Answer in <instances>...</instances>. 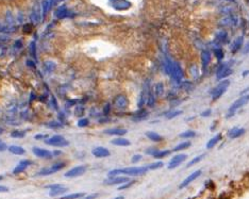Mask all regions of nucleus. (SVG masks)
I'll return each instance as SVG.
<instances>
[{"mask_svg":"<svg viewBox=\"0 0 249 199\" xmlns=\"http://www.w3.org/2000/svg\"><path fill=\"white\" fill-rule=\"evenodd\" d=\"M148 166H140V167H127V168L123 169H113V171H109L108 176L109 177H115L119 176V175H128V176H141L147 172Z\"/></svg>","mask_w":249,"mask_h":199,"instance_id":"1","label":"nucleus"},{"mask_svg":"<svg viewBox=\"0 0 249 199\" xmlns=\"http://www.w3.org/2000/svg\"><path fill=\"white\" fill-rule=\"evenodd\" d=\"M249 102V95H245V96H241V97L238 98V100H235V101L233 102V104H231V107L229 108L228 110V113H227V118H229V117H232L234 114H235V112L238 111L239 108L244 107L245 104H247Z\"/></svg>","mask_w":249,"mask_h":199,"instance_id":"2","label":"nucleus"},{"mask_svg":"<svg viewBox=\"0 0 249 199\" xmlns=\"http://www.w3.org/2000/svg\"><path fill=\"white\" fill-rule=\"evenodd\" d=\"M229 85H230V81L228 80V79H222L218 84L213 88V91H212V99L215 101V100H217L219 97H222V95L226 92Z\"/></svg>","mask_w":249,"mask_h":199,"instance_id":"3","label":"nucleus"},{"mask_svg":"<svg viewBox=\"0 0 249 199\" xmlns=\"http://www.w3.org/2000/svg\"><path fill=\"white\" fill-rule=\"evenodd\" d=\"M47 145L53 146V147H66L69 145V142L62 135H53L51 138L45 140Z\"/></svg>","mask_w":249,"mask_h":199,"instance_id":"4","label":"nucleus"},{"mask_svg":"<svg viewBox=\"0 0 249 199\" xmlns=\"http://www.w3.org/2000/svg\"><path fill=\"white\" fill-rule=\"evenodd\" d=\"M65 163L64 162H57L56 164H53L52 166H50L49 168H44L42 171H40L37 172V176H48V175L54 174V172H57L59 171H61L62 168L65 167Z\"/></svg>","mask_w":249,"mask_h":199,"instance_id":"5","label":"nucleus"},{"mask_svg":"<svg viewBox=\"0 0 249 199\" xmlns=\"http://www.w3.org/2000/svg\"><path fill=\"white\" fill-rule=\"evenodd\" d=\"M232 73H233V70H232V68H230L229 63L226 62V63H222L218 66V68H217V70H216V77L219 80H222V79H225L226 77L231 75Z\"/></svg>","mask_w":249,"mask_h":199,"instance_id":"6","label":"nucleus"},{"mask_svg":"<svg viewBox=\"0 0 249 199\" xmlns=\"http://www.w3.org/2000/svg\"><path fill=\"white\" fill-rule=\"evenodd\" d=\"M85 171H86V166H84V165H79V166H76L74 168L69 169L68 171H66L64 176L66 178H77V177L82 176Z\"/></svg>","mask_w":249,"mask_h":199,"instance_id":"7","label":"nucleus"},{"mask_svg":"<svg viewBox=\"0 0 249 199\" xmlns=\"http://www.w3.org/2000/svg\"><path fill=\"white\" fill-rule=\"evenodd\" d=\"M171 78L174 79V81H176L177 83H179L183 78V71H182L181 66L179 65V63L177 62H172V69H171Z\"/></svg>","mask_w":249,"mask_h":199,"instance_id":"8","label":"nucleus"},{"mask_svg":"<svg viewBox=\"0 0 249 199\" xmlns=\"http://www.w3.org/2000/svg\"><path fill=\"white\" fill-rule=\"evenodd\" d=\"M47 188H49V196L50 197H57V196L63 195L67 192V188H64L61 184H53V185H48L46 186Z\"/></svg>","mask_w":249,"mask_h":199,"instance_id":"9","label":"nucleus"},{"mask_svg":"<svg viewBox=\"0 0 249 199\" xmlns=\"http://www.w3.org/2000/svg\"><path fill=\"white\" fill-rule=\"evenodd\" d=\"M128 99L124 95H118L115 97L114 101H113V105L114 108L118 110H124L127 107H128Z\"/></svg>","mask_w":249,"mask_h":199,"instance_id":"10","label":"nucleus"},{"mask_svg":"<svg viewBox=\"0 0 249 199\" xmlns=\"http://www.w3.org/2000/svg\"><path fill=\"white\" fill-rule=\"evenodd\" d=\"M186 158H188V155H184V153H180V155H175V157L171 160V162H169L168 169H174V168H176V167H178L182 162L185 161Z\"/></svg>","mask_w":249,"mask_h":199,"instance_id":"11","label":"nucleus"},{"mask_svg":"<svg viewBox=\"0 0 249 199\" xmlns=\"http://www.w3.org/2000/svg\"><path fill=\"white\" fill-rule=\"evenodd\" d=\"M111 4L114 9L118 10V11H124L131 8V3L128 0H110Z\"/></svg>","mask_w":249,"mask_h":199,"instance_id":"12","label":"nucleus"},{"mask_svg":"<svg viewBox=\"0 0 249 199\" xmlns=\"http://www.w3.org/2000/svg\"><path fill=\"white\" fill-rule=\"evenodd\" d=\"M32 151L36 157L42 158V159H51L52 155H53V152L49 151V150H47V149H44V148L33 147Z\"/></svg>","mask_w":249,"mask_h":199,"instance_id":"13","label":"nucleus"},{"mask_svg":"<svg viewBox=\"0 0 249 199\" xmlns=\"http://www.w3.org/2000/svg\"><path fill=\"white\" fill-rule=\"evenodd\" d=\"M128 181L129 178H127V177L115 176V177H109V179H107L104 181V184H107V185H116V184H124Z\"/></svg>","mask_w":249,"mask_h":199,"instance_id":"14","label":"nucleus"},{"mask_svg":"<svg viewBox=\"0 0 249 199\" xmlns=\"http://www.w3.org/2000/svg\"><path fill=\"white\" fill-rule=\"evenodd\" d=\"M201 175V171H194L193 174H191L190 176L188 177V178H185L183 180V182L179 185V188H186V186L188 185L190 183H192L195 179H197L198 177H199Z\"/></svg>","mask_w":249,"mask_h":199,"instance_id":"15","label":"nucleus"},{"mask_svg":"<svg viewBox=\"0 0 249 199\" xmlns=\"http://www.w3.org/2000/svg\"><path fill=\"white\" fill-rule=\"evenodd\" d=\"M92 153L96 158H107L110 157V155H111L110 150L104 147H96L92 150Z\"/></svg>","mask_w":249,"mask_h":199,"instance_id":"16","label":"nucleus"},{"mask_svg":"<svg viewBox=\"0 0 249 199\" xmlns=\"http://www.w3.org/2000/svg\"><path fill=\"white\" fill-rule=\"evenodd\" d=\"M31 164H32V162L29 161V160H23V161L19 162V164L15 167V168H14L13 174L14 175L20 174V172H23V171H26V169H27Z\"/></svg>","mask_w":249,"mask_h":199,"instance_id":"17","label":"nucleus"},{"mask_svg":"<svg viewBox=\"0 0 249 199\" xmlns=\"http://www.w3.org/2000/svg\"><path fill=\"white\" fill-rule=\"evenodd\" d=\"M211 62V53L209 50H202L201 52V63H202V68L203 70H205L208 66H209Z\"/></svg>","mask_w":249,"mask_h":199,"instance_id":"18","label":"nucleus"},{"mask_svg":"<svg viewBox=\"0 0 249 199\" xmlns=\"http://www.w3.org/2000/svg\"><path fill=\"white\" fill-rule=\"evenodd\" d=\"M128 131L126 129L123 128H111V129H107L104 130V133L108 134V135H118V136H123L124 134H127Z\"/></svg>","mask_w":249,"mask_h":199,"instance_id":"19","label":"nucleus"},{"mask_svg":"<svg viewBox=\"0 0 249 199\" xmlns=\"http://www.w3.org/2000/svg\"><path fill=\"white\" fill-rule=\"evenodd\" d=\"M243 43H244V38L243 36H238V38H235V40L232 42V45H231V51L233 52V53H235V52H238L239 49L242 48L243 46Z\"/></svg>","mask_w":249,"mask_h":199,"instance_id":"20","label":"nucleus"},{"mask_svg":"<svg viewBox=\"0 0 249 199\" xmlns=\"http://www.w3.org/2000/svg\"><path fill=\"white\" fill-rule=\"evenodd\" d=\"M56 16L57 18H61V19L66 18V17H69V16H70V12L67 10L65 6H62L56 11Z\"/></svg>","mask_w":249,"mask_h":199,"instance_id":"21","label":"nucleus"},{"mask_svg":"<svg viewBox=\"0 0 249 199\" xmlns=\"http://www.w3.org/2000/svg\"><path fill=\"white\" fill-rule=\"evenodd\" d=\"M244 133H245V129L244 128H233L232 130L229 131L228 136L230 138H239L241 135H243Z\"/></svg>","mask_w":249,"mask_h":199,"instance_id":"22","label":"nucleus"},{"mask_svg":"<svg viewBox=\"0 0 249 199\" xmlns=\"http://www.w3.org/2000/svg\"><path fill=\"white\" fill-rule=\"evenodd\" d=\"M111 143L113 144L115 146H123V147H126V146H129L131 144V142L129 140H127V138H114V140L111 141Z\"/></svg>","mask_w":249,"mask_h":199,"instance_id":"23","label":"nucleus"},{"mask_svg":"<svg viewBox=\"0 0 249 199\" xmlns=\"http://www.w3.org/2000/svg\"><path fill=\"white\" fill-rule=\"evenodd\" d=\"M53 6L54 0H44V2H43V16H46Z\"/></svg>","mask_w":249,"mask_h":199,"instance_id":"24","label":"nucleus"},{"mask_svg":"<svg viewBox=\"0 0 249 199\" xmlns=\"http://www.w3.org/2000/svg\"><path fill=\"white\" fill-rule=\"evenodd\" d=\"M30 18L34 23H38L40 21L42 18H40V11L38 6H35V8L33 9L32 13H31V15H30Z\"/></svg>","mask_w":249,"mask_h":199,"instance_id":"25","label":"nucleus"},{"mask_svg":"<svg viewBox=\"0 0 249 199\" xmlns=\"http://www.w3.org/2000/svg\"><path fill=\"white\" fill-rule=\"evenodd\" d=\"M9 151L11 153H13V155H23L26 153V150L23 149V147H20V146H16V145L10 146Z\"/></svg>","mask_w":249,"mask_h":199,"instance_id":"26","label":"nucleus"},{"mask_svg":"<svg viewBox=\"0 0 249 199\" xmlns=\"http://www.w3.org/2000/svg\"><path fill=\"white\" fill-rule=\"evenodd\" d=\"M146 136L149 140L153 141V142H161V141H163V136L157 132H153V131H147L146 132Z\"/></svg>","mask_w":249,"mask_h":199,"instance_id":"27","label":"nucleus"},{"mask_svg":"<svg viewBox=\"0 0 249 199\" xmlns=\"http://www.w3.org/2000/svg\"><path fill=\"white\" fill-rule=\"evenodd\" d=\"M220 138H222V135H220V134H217V135H215L213 138H211L209 142L207 143V149H212V148L219 142Z\"/></svg>","mask_w":249,"mask_h":199,"instance_id":"28","label":"nucleus"},{"mask_svg":"<svg viewBox=\"0 0 249 199\" xmlns=\"http://www.w3.org/2000/svg\"><path fill=\"white\" fill-rule=\"evenodd\" d=\"M228 40V35H227L226 31H218L216 33V42L218 43H225Z\"/></svg>","mask_w":249,"mask_h":199,"instance_id":"29","label":"nucleus"},{"mask_svg":"<svg viewBox=\"0 0 249 199\" xmlns=\"http://www.w3.org/2000/svg\"><path fill=\"white\" fill-rule=\"evenodd\" d=\"M213 52H214V54H215V57H216L217 60H219L220 61V60L224 59V57H225L224 50H222L219 46H216V47L213 48Z\"/></svg>","mask_w":249,"mask_h":199,"instance_id":"30","label":"nucleus"},{"mask_svg":"<svg viewBox=\"0 0 249 199\" xmlns=\"http://www.w3.org/2000/svg\"><path fill=\"white\" fill-rule=\"evenodd\" d=\"M171 152V150H158L152 157L155 158V159H161V158H164V157H166V155H168Z\"/></svg>","mask_w":249,"mask_h":199,"instance_id":"31","label":"nucleus"},{"mask_svg":"<svg viewBox=\"0 0 249 199\" xmlns=\"http://www.w3.org/2000/svg\"><path fill=\"white\" fill-rule=\"evenodd\" d=\"M191 146V143L190 142H183V143H180L179 145H177L176 147L172 149V151L177 152V151H180V150H183V149H186V148H188Z\"/></svg>","mask_w":249,"mask_h":199,"instance_id":"32","label":"nucleus"},{"mask_svg":"<svg viewBox=\"0 0 249 199\" xmlns=\"http://www.w3.org/2000/svg\"><path fill=\"white\" fill-rule=\"evenodd\" d=\"M153 92H154V94L157 96H162V94L164 93V85H163V83L159 82L158 84H155Z\"/></svg>","mask_w":249,"mask_h":199,"instance_id":"33","label":"nucleus"},{"mask_svg":"<svg viewBox=\"0 0 249 199\" xmlns=\"http://www.w3.org/2000/svg\"><path fill=\"white\" fill-rule=\"evenodd\" d=\"M84 196V193H74V194H69V195H65L63 197H61L60 199H79L82 198Z\"/></svg>","mask_w":249,"mask_h":199,"instance_id":"34","label":"nucleus"},{"mask_svg":"<svg viewBox=\"0 0 249 199\" xmlns=\"http://www.w3.org/2000/svg\"><path fill=\"white\" fill-rule=\"evenodd\" d=\"M147 115H148V112L146 111V110H141V111L135 115L134 119H135V121H142V119H145L146 117H147Z\"/></svg>","mask_w":249,"mask_h":199,"instance_id":"35","label":"nucleus"},{"mask_svg":"<svg viewBox=\"0 0 249 199\" xmlns=\"http://www.w3.org/2000/svg\"><path fill=\"white\" fill-rule=\"evenodd\" d=\"M164 166V163L163 162H154V163H152V164H150V165H148V169H151V171H154V169H159V168H161V167Z\"/></svg>","mask_w":249,"mask_h":199,"instance_id":"36","label":"nucleus"},{"mask_svg":"<svg viewBox=\"0 0 249 199\" xmlns=\"http://www.w3.org/2000/svg\"><path fill=\"white\" fill-rule=\"evenodd\" d=\"M205 158V155H198V157H196V158H194L193 160H192L191 162H188V165H186V167H191V166H193V165H195L196 163H198V162H200L201 160Z\"/></svg>","mask_w":249,"mask_h":199,"instance_id":"37","label":"nucleus"},{"mask_svg":"<svg viewBox=\"0 0 249 199\" xmlns=\"http://www.w3.org/2000/svg\"><path fill=\"white\" fill-rule=\"evenodd\" d=\"M194 136H196V132L193 130L185 131V132L180 134V138H194Z\"/></svg>","mask_w":249,"mask_h":199,"instance_id":"38","label":"nucleus"},{"mask_svg":"<svg viewBox=\"0 0 249 199\" xmlns=\"http://www.w3.org/2000/svg\"><path fill=\"white\" fill-rule=\"evenodd\" d=\"M181 114H182V111H180V110H175V111L169 112V113L166 115V118L171 119V118H175V117L179 116V115H181Z\"/></svg>","mask_w":249,"mask_h":199,"instance_id":"39","label":"nucleus"},{"mask_svg":"<svg viewBox=\"0 0 249 199\" xmlns=\"http://www.w3.org/2000/svg\"><path fill=\"white\" fill-rule=\"evenodd\" d=\"M25 135H26L25 131H13V132L11 133L12 138H25Z\"/></svg>","mask_w":249,"mask_h":199,"instance_id":"40","label":"nucleus"},{"mask_svg":"<svg viewBox=\"0 0 249 199\" xmlns=\"http://www.w3.org/2000/svg\"><path fill=\"white\" fill-rule=\"evenodd\" d=\"M44 68H46L48 71H52L54 68H56V64H54L53 62L47 61L44 63Z\"/></svg>","mask_w":249,"mask_h":199,"instance_id":"41","label":"nucleus"},{"mask_svg":"<svg viewBox=\"0 0 249 199\" xmlns=\"http://www.w3.org/2000/svg\"><path fill=\"white\" fill-rule=\"evenodd\" d=\"M154 101H155V99H154V96H153V94H151V93H148V97H147V104L149 107H152L153 104H154Z\"/></svg>","mask_w":249,"mask_h":199,"instance_id":"42","label":"nucleus"},{"mask_svg":"<svg viewBox=\"0 0 249 199\" xmlns=\"http://www.w3.org/2000/svg\"><path fill=\"white\" fill-rule=\"evenodd\" d=\"M88 124H90V121H88L87 118H82L78 121V127H80V128H84V127L87 126Z\"/></svg>","mask_w":249,"mask_h":199,"instance_id":"43","label":"nucleus"},{"mask_svg":"<svg viewBox=\"0 0 249 199\" xmlns=\"http://www.w3.org/2000/svg\"><path fill=\"white\" fill-rule=\"evenodd\" d=\"M35 43L32 42L30 44V52H31V56H32L33 59H36V52H35Z\"/></svg>","mask_w":249,"mask_h":199,"instance_id":"44","label":"nucleus"},{"mask_svg":"<svg viewBox=\"0 0 249 199\" xmlns=\"http://www.w3.org/2000/svg\"><path fill=\"white\" fill-rule=\"evenodd\" d=\"M134 183V181H128V182H126V184H121L120 186L118 188V190L119 191H121V190H126V188H130L131 185Z\"/></svg>","mask_w":249,"mask_h":199,"instance_id":"45","label":"nucleus"},{"mask_svg":"<svg viewBox=\"0 0 249 199\" xmlns=\"http://www.w3.org/2000/svg\"><path fill=\"white\" fill-rule=\"evenodd\" d=\"M182 87L186 91H190L193 88V85H191V83H188V81H185V82H183V84H182Z\"/></svg>","mask_w":249,"mask_h":199,"instance_id":"46","label":"nucleus"},{"mask_svg":"<svg viewBox=\"0 0 249 199\" xmlns=\"http://www.w3.org/2000/svg\"><path fill=\"white\" fill-rule=\"evenodd\" d=\"M141 160H142V155H133L132 157V163H137V162H140Z\"/></svg>","mask_w":249,"mask_h":199,"instance_id":"47","label":"nucleus"},{"mask_svg":"<svg viewBox=\"0 0 249 199\" xmlns=\"http://www.w3.org/2000/svg\"><path fill=\"white\" fill-rule=\"evenodd\" d=\"M6 149H8V146H6V144L4 142H2V141H0V152L6 151Z\"/></svg>","mask_w":249,"mask_h":199,"instance_id":"48","label":"nucleus"},{"mask_svg":"<svg viewBox=\"0 0 249 199\" xmlns=\"http://www.w3.org/2000/svg\"><path fill=\"white\" fill-rule=\"evenodd\" d=\"M211 113H212V110L211 109H208V110H205V111H203L202 113H201V116L202 117H209Z\"/></svg>","mask_w":249,"mask_h":199,"instance_id":"49","label":"nucleus"},{"mask_svg":"<svg viewBox=\"0 0 249 199\" xmlns=\"http://www.w3.org/2000/svg\"><path fill=\"white\" fill-rule=\"evenodd\" d=\"M97 196H98V194H92V195L85 196V197H83L82 199H96Z\"/></svg>","mask_w":249,"mask_h":199,"instance_id":"50","label":"nucleus"},{"mask_svg":"<svg viewBox=\"0 0 249 199\" xmlns=\"http://www.w3.org/2000/svg\"><path fill=\"white\" fill-rule=\"evenodd\" d=\"M158 151V149H154V148H151V149H148V150H146V153H148V155H153L155 152Z\"/></svg>","mask_w":249,"mask_h":199,"instance_id":"51","label":"nucleus"},{"mask_svg":"<svg viewBox=\"0 0 249 199\" xmlns=\"http://www.w3.org/2000/svg\"><path fill=\"white\" fill-rule=\"evenodd\" d=\"M9 188H6V186H3V185H0V193H4V192H8Z\"/></svg>","mask_w":249,"mask_h":199,"instance_id":"52","label":"nucleus"},{"mask_svg":"<svg viewBox=\"0 0 249 199\" xmlns=\"http://www.w3.org/2000/svg\"><path fill=\"white\" fill-rule=\"evenodd\" d=\"M47 138V135H45V136L44 135H35L34 136L35 140H40V138Z\"/></svg>","mask_w":249,"mask_h":199,"instance_id":"53","label":"nucleus"},{"mask_svg":"<svg viewBox=\"0 0 249 199\" xmlns=\"http://www.w3.org/2000/svg\"><path fill=\"white\" fill-rule=\"evenodd\" d=\"M244 52H245V53H249V44L246 46L245 49H244Z\"/></svg>","mask_w":249,"mask_h":199,"instance_id":"54","label":"nucleus"},{"mask_svg":"<svg viewBox=\"0 0 249 199\" xmlns=\"http://www.w3.org/2000/svg\"><path fill=\"white\" fill-rule=\"evenodd\" d=\"M27 64H29V66L30 67H34V63H32L31 61H27Z\"/></svg>","mask_w":249,"mask_h":199,"instance_id":"55","label":"nucleus"},{"mask_svg":"<svg viewBox=\"0 0 249 199\" xmlns=\"http://www.w3.org/2000/svg\"><path fill=\"white\" fill-rule=\"evenodd\" d=\"M248 75H249V70H245V71H244V73H243V76H244V77H246V76H248Z\"/></svg>","mask_w":249,"mask_h":199,"instance_id":"56","label":"nucleus"},{"mask_svg":"<svg viewBox=\"0 0 249 199\" xmlns=\"http://www.w3.org/2000/svg\"><path fill=\"white\" fill-rule=\"evenodd\" d=\"M114 199H124V196H118V197H116Z\"/></svg>","mask_w":249,"mask_h":199,"instance_id":"57","label":"nucleus"},{"mask_svg":"<svg viewBox=\"0 0 249 199\" xmlns=\"http://www.w3.org/2000/svg\"><path fill=\"white\" fill-rule=\"evenodd\" d=\"M2 132H3V129H2V128H0V134H1Z\"/></svg>","mask_w":249,"mask_h":199,"instance_id":"58","label":"nucleus"},{"mask_svg":"<svg viewBox=\"0 0 249 199\" xmlns=\"http://www.w3.org/2000/svg\"><path fill=\"white\" fill-rule=\"evenodd\" d=\"M2 178H3V177H2V176H0V180H2Z\"/></svg>","mask_w":249,"mask_h":199,"instance_id":"59","label":"nucleus"},{"mask_svg":"<svg viewBox=\"0 0 249 199\" xmlns=\"http://www.w3.org/2000/svg\"><path fill=\"white\" fill-rule=\"evenodd\" d=\"M228 1H233V0H228Z\"/></svg>","mask_w":249,"mask_h":199,"instance_id":"60","label":"nucleus"}]
</instances>
